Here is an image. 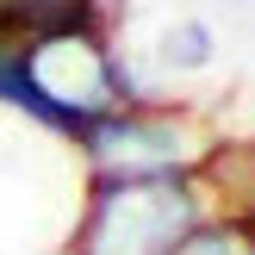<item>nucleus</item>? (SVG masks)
<instances>
[{"label":"nucleus","instance_id":"nucleus-1","mask_svg":"<svg viewBox=\"0 0 255 255\" xmlns=\"http://www.w3.org/2000/svg\"><path fill=\"white\" fill-rule=\"evenodd\" d=\"M218 206H231V199L212 187V174H193V181H87L81 218H75L62 255H174L181 237Z\"/></svg>","mask_w":255,"mask_h":255},{"label":"nucleus","instance_id":"nucleus-2","mask_svg":"<svg viewBox=\"0 0 255 255\" xmlns=\"http://www.w3.org/2000/svg\"><path fill=\"white\" fill-rule=\"evenodd\" d=\"M218 143L224 137L199 112L162 106V100H143V94L100 112L75 137L87 181H193V174L212 168Z\"/></svg>","mask_w":255,"mask_h":255},{"label":"nucleus","instance_id":"nucleus-3","mask_svg":"<svg viewBox=\"0 0 255 255\" xmlns=\"http://www.w3.org/2000/svg\"><path fill=\"white\" fill-rule=\"evenodd\" d=\"M174 255H255V212L243 206H218L181 237Z\"/></svg>","mask_w":255,"mask_h":255},{"label":"nucleus","instance_id":"nucleus-4","mask_svg":"<svg viewBox=\"0 0 255 255\" xmlns=\"http://www.w3.org/2000/svg\"><path fill=\"white\" fill-rule=\"evenodd\" d=\"M162 62H174V69H206V62H212V31L199 19L174 25V31L162 37Z\"/></svg>","mask_w":255,"mask_h":255}]
</instances>
